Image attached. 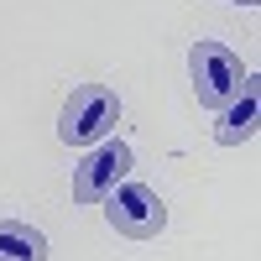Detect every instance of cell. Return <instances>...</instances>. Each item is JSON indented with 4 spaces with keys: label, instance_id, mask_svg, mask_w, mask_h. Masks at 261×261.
I'll list each match as a JSON object with an SVG mask.
<instances>
[{
    "label": "cell",
    "instance_id": "1",
    "mask_svg": "<svg viewBox=\"0 0 261 261\" xmlns=\"http://www.w3.org/2000/svg\"><path fill=\"white\" fill-rule=\"evenodd\" d=\"M120 125V94L110 84H73V94L63 99L58 136L68 146H94Z\"/></svg>",
    "mask_w": 261,
    "mask_h": 261
},
{
    "label": "cell",
    "instance_id": "2",
    "mask_svg": "<svg viewBox=\"0 0 261 261\" xmlns=\"http://www.w3.org/2000/svg\"><path fill=\"white\" fill-rule=\"evenodd\" d=\"M188 73H193V94H199L204 110H220L225 99H235V89H241V79L251 73L241 58H235L225 42H193L188 47Z\"/></svg>",
    "mask_w": 261,
    "mask_h": 261
},
{
    "label": "cell",
    "instance_id": "3",
    "mask_svg": "<svg viewBox=\"0 0 261 261\" xmlns=\"http://www.w3.org/2000/svg\"><path fill=\"white\" fill-rule=\"evenodd\" d=\"M105 220H110V230L125 235V241H151V235H162L167 209H162V199H157L151 183L125 178V183H115L110 199H105Z\"/></svg>",
    "mask_w": 261,
    "mask_h": 261
},
{
    "label": "cell",
    "instance_id": "4",
    "mask_svg": "<svg viewBox=\"0 0 261 261\" xmlns=\"http://www.w3.org/2000/svg\"><path fill=\"white\" fill-rule=\"evenodd\" d=\"M130 167H136V157L125 141H94L89 157L73 167V204H105L115 183L130 178Z\"/></svg>",
    "mask_w": 261,
    "mask_h": 261
},
{
    "label": "cell",
    "instance_id": "5",
    "mask_svg": "<svg viewBox=\"0 0 261 261\" xmlns=\"http://www.w3.org/2000/svg\"><path fill=\"white\" fill-rule=\"evenodd\" d=\"M256 125H261V79L246 73V79H241V89H235V99L220 105L214 141H220V146H241V141L256 136Z\"/></svg>",
    "mask_w": 261,
    "mask_h": 261
},
{
    "label": "cell",
    "instance_id": "6",
    "mask_svg": "<svg viewBox=\"0 0 261 261\" xmlns=\"http://www.w3.org/2000/svg\"><path fill=\"white\" fill-rule=\"evenodd\" d=\"M0 261H47V235L27 220H0Z\"/></svg>",
    "mask_w": 261,
    "mask_h": 261
},
{
    "label": "cell",
    "instance_id": "7",
    "mask_svg": "<svg viewBox=\"0 0 261 261\" xmlns=\"http://www.w3.org/2000/svg\"><path fill=\"white\" fill-rule=\"evenodd\" d=\"M235 6H256V0H235Z\"/></svg>",
    "mask_w": 261,
    "mask_h": 261
}]
</instances>
